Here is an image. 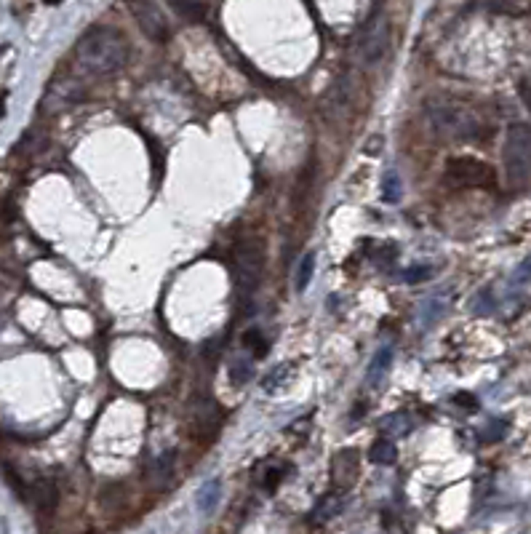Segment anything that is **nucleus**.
Here are the masks:
<instances>
[{
  "label": "nucleus",
  "mask_w": 531,
  "mask_h": 534,
  "mask_svg": "<svg viewBox=\"0 0 531 534\" xmlns=\"http://www.w3.org/2000/svg\"><path fill=\"white\" fill-rule=\"evenodd\" d=\"M265 259H267V249L262 238H241L238 246L233 251V262H235V283L243 294L256 291L262 273H265Z\"/></svg>",
  "instance_id": "obj_4"
},
{
  "label": "nucleus",
  "mask_w": 531,
  "mask_h": 534,
  "mask_svg": "<svg viewBox=\"0 0 531 534\" xmlns=\"http://www.w3.org/2000/svg\"><path fill=\"white\" fill-rule=\"evenodd\" d=\"M400 192H403L400 177L395 174V171H388V174L382 177V195H385V200H388V203H398Z\"/></svg>",
  "instance_id": "obj_18"
},
{
  "label": "nucleus",
  "mask_w": 531,
  "mask_h": 534,
  "mask_svg": "<svg viewBox=\"0 0 531 534\" xmlns=\"http://www.w3.org/2000/svg\"><path fill=\"white\" fill-rule=\"evenodd\" d=\"M379 427L390 435H406V433H411V417L406 412L388 414V417L379 420Z\"/></svg>",
  "instance_id": "obj_16"
},
{
  "label": "nucleus",
  "mask_w": 531,
  "mask_h": 534,
  "mask_svg": "<svg viewBox=\"0 0 531 534\" xmlns=\"http://www.w3.org/2000/svg\"><path fill=\"white\" fill-rule=\"evenodd\" d=\"M382 150H385V136H382V134H371V136L366 139L363 153L368 158H376V156H382Z\"/></svg>",
  "instance_id": "obj_22"
},
{
  "label": "nucleus",
  "mask_w": 531,
  "mask_h": 534,
  "mask_svg": "<svg viewBox=\"0 0 531 534\" xmlns=\"http://www.w3.org/2000/svg\"><path fill=\"white\" fill-rule=\"evenodd\" d=\"M430 276H432V267H427V265L403 270V280H406V283H422V280H427Z\"/></svg>",
  "instance_id": "obj_21"
},
{
  "label": "nucleus",
  "mask_w": 531,
  "mask_h": 534,
  "mask_svg": "<svg viewBox=\"0 0 531 534\" xmlns=\"http://www.w3.org/2000/svg\"><path fill=\"white\" fill-rule=\"evenodd\" d=\"M166 3L182 16V19H187V22H192V24H200L209 16V9H206L203 0H166Z\"/></svg>",
  "instance_id": "obj_12"
},
{
  "label": "nucleus",
  "mask_w": 531,
  "mask_h": 534,
  "mask_svg": "<svg viewBox=\"0 0 531 534\" xmlns=\"http://www.w3.org/2000/svg\"><path fill=\"white\" fill-rule=\"evenodd\" d=\"M45 3H48V6H56V3H62V0H45Z\"/></svg>",
  "instance_id": "obj_28"
},
{
  "label": "nucleus",
  "mask_w": 531,
  "mask_h": 534,
  "mask_svg": "<svg viewBox=\"0 0 531 534\" xmlns=\"http://www.w3.org/2000/svg\"><path fill=\"white\" fill-rule=\"evenodd\" d=\"M128 62V40L115 27H91L75 45V65L80 72L107 78Z\"/></svg>",
  "instance_id": "obj_1"
},
{
  "label": "nucleus",
  "mask_w": 531,
  "mask_h": 534,
  "mask_svg": "<svg viewBox=\"0 0 531 534\" xmlns=\"http://www.w3.org/2000/svg\"><path fill=\"white\" fill-rule=\"evenodd\" d=\"M425 115L435 131L454 142H478L488 134V126L481 118V112L473 110L467 102L446 97V94L425 99Z\"/></svg>",
  "instance_id": "obj_2"
},
{
  "label": "nucleus",
  "mask_w": 531,
  "mask_h": 534,
  "mask_svg": "<svg viewBox=\"0 0 531 534\" xmlns=\"http://www.w3.org/2000/svg\"><path fill=\"white\" fill-rule=\"evenodd\" d=\"M358 467H361V462H358V452L355 449H342L339 454L334 457L332 479L336 484V489L347 491L353 486L355 481H358Z\"/></svg>",
  "instance_id": "obj_8"
},
{
  "label": "nucleus",
  "mask_w": 531,
  "mask_h": 534,
  "mask_svg": "<svg viewBox=\"0 0 531 534\" xmlns=\"http://www.w3.org/2000/svg\"><path fill=\"white\" fill-rule=\"evenodd\" d=\"M128 11L136 19L139 30L153 43H166L171 38V24H168L166 13L160 11L158 3H153V0H128Z\"/></svg>",
  "instance_id": "obj_7"
},
{
  "label": "nucleus",
  "mask_w": 531,
  "mask_h": 534,
  "mask_svg": "<svg viewBox=\"0 0 531 534\" xmlns=\"http://www.w3.org/2000/svg\"><path fill=\"white\" fill-rule=\"evenodd\" d=\"M56 500H59V494H56L54 481H48V479L35 481V486H33V505L38 508V511H40V513H51L56 508Z\"/></svg>",
  "instance_id": "obj_11"
},
{
  "label": "nucleus",
  "mask_w": 531,
  "mask_h": 534,
  "mask_svg": "<svg viewBox=\"0 0 531 534\" xmlns=\"http://www.w3.org/2000/svg\"><path fill=\"white\" fill-rule=\"evenodd\" d=\"M251 374H254V366H251V361H235L233 366H230V379H233V385H246L248 379H251Z\"/></svg>",
  "instance_id": "obj_20"
},
{
  "label": "nucleus",
  "mask_w": 531,
  "mask_h": 534,
  "mask_svg": "<svg viewBox=\"0 0 531 534\" xmlns=\"http://www.w3.org/2000/svg\"><path fill=\"white\" fill-rule=\"evenodd\" d=\"M243 342H246L248 347H254V356H256V358H262V356L267 353V347H265L267 342L262 339V337H259V332H246V334H243Z\"/></svg>",
  "instance_id": "obj_23"
},
{
  "label": "nucleus",
  "mask_w": 531,
  "mask_h": 534,
  "mask_svg": "<svg viewBox=\"0 0 531 534\" xmlns=\"http://www.w3.org/2000/svg\"><path fill=\"white\" fill-rule=\"evenodd\" d=\"M393 256H395V246L388 244V246H382V249H376V251H374V262H379V265H388Z\"/></svg>",
  "instance_id": "obj_24"
},
{
  "label": "nucleus",
  "mask_w": 531,
  "mask_h": 534,
  "mask_svg": "<svg viewBox=\"0 0 531 534\" xmlns=\"http://www.w3.org/2000/svg\"><path fill=\"white\" fill-rule=\"evenodd\" d=\"M390 364H393V347L385 345L376 350L374 361H371V369H368V382L374 385V382H379V379L385 377L390 371Z\"/></svg>",
  "instance_id": "obj_15"
},
{
  "label": "nucleus",
  "mask_w": 531,
  "mask_h": 534,
  "mask_svg": "<svg viewBox=\"0 0 531 534\" xmlns=\"http://www.w3.org/2000/svg\"><path fill=\"white\" fill-rule=\"evenodd\" d=\"M344 505H347V494H344L342 489L336 491H329V494H323L321 500H318V505H315V521H334L336 516H342L344 513Z\"/></svg>",
  "instance_id": "obj_10"
},
{
  "label": "nucleus",
  "mask_w": 531,
  "mask_h": 534,
  "mask_svg": "<svg viewBox=\"0 0 531 534\" xmlns=\"http://www.w3.org/2000/svg\"><path fill=\"white\" fill-rule=\"evenodd\" d=\"M520 94H523V99L531 104V89H529V86H520Z\"/></svg>",
  "instance_id": "obj_26"
},
{
  "label": "nucleus",
  "mask_w": 531,
  "mask_h": 534,
  "mask_svg": "<svg viewBox=\"0 0 531 534\" xmlns=\"http://www.w3.org/2000/svg\"><path fill=\"white\" fill-rule=\"evenodd\" d=\"M353 91H355V86L350 75H339V78L334 80L332 91H329V97H326L334 115H344V112L353 107Z\"/></svg>",
  "instance_id": "obj_9"
},
{
  "label": "nucleus",
  "mask_w": 531,
  "mask_h": 534,
  "mask_svg": "<svg viewBox=\"0 0 531 534\" xmlns=\"http://www.w3.org/2000/svg\"><path fill=\"white\" fill-rule=\"evenodd\" d=\"M312 273H315V254L312 251H307V254L302 256V262H299V270H297V291H305L307 286H310V280H312Z\"/></svg>",
  "instance_id": "obj_17"
},
{
  "label": "nucleus",
  "mask_w": 531,
  "mask_h": 534,
  "mask_svg": "<svg viewBox=\"0 0 531 534\" xmlns=\"http://www.w3.org/2000/svg\"><path fill=\"white\" fill-rule=\"evenodd\" d=\"M6 115V94H0V118Z\"/></svg>",
  "instance_id": "obj_27"
},
{
  "label": "nucleus",
  "mask_w": 531,
  "mask_h": 534,
  "mask_svg": "<svg viewBox=\"0 0 531 534\" xmlns=\"http://www.w3.org/2000/svg\"><path fill=\"white\" fill-rule=\"evenodd\" d=\"M288 377H291V364H280V366H275L270 374H267L265 382H262V388H265L267 393H275Z\"/></svg>",
  "instance_id": "obj_19"
},
{
  "label": "nucleus",
  "mask_w": 531,
  "mask_h": 534,
  "mask_svg": "<svg viewBox=\"0 0 531 534\" xmlns=\"http://www.w3.org/2000/svg\"><path fill=\"white\" fill-rule=\"evenodd\" d=\"M390 40H393V27L385 11H376L368 22L363 24V30L355 40V56L363 67H376L390 51Z\"/></svg>",
  "instance_id": "obj_5"
},
{
  "label": "nucleus",
  "mask_w": 531,
  "mask_h": 534,
  "mask_svg": "<svg viewBox=\"0 0 531 534\" xmlns=\"http://www.w3.org/2000/svg\"><path fill=\"white\" fill-rule=\"evenodd\" d=\"M454 403H459V406H467V412H476L478 409V400L470 396V393H456L454 396Z\"/></svg>",
  "instance_id": "obj_25"
},
{
  "label": "nucleus",
  "mask_w": 531,
  "mask_h": 534,
  "mask_svg": "<svg viewBox=\"0 0 531 534\" xmlns=\"http://www.w3.org/2000/svg\"><path fill=\"white\" fill-rule=\"evenodd\" d=\"M219 500H221V481L219 479L206 481V484L198 489V497H195V502H198V511L206 513V516L217 511Z\"/></svg>",
  "instance_id": "obj_13"
},
{
  "label": "nucleus",
  "mask_w": 531,
  "mask_h": 534,
  "mask_svg": "<svg viewBox=\"0 0 531 534\" xmlns=\"http://www.w3.org/2000/svg\"><path fill=\"white\" fill-rule=\"evenodd\" d=\"M505 174L513 187H520L531 179V126L529 123H513L505 134Z\"/></svg>",
  "instance_id": "obj_3"
},
{
  "label": "nucleus",
  "mask_w": 531,
  "mask_h": 534,
  "mask_svg": "<svg viewBox=\"0 0 531 534\" xmlns=\"http://www.w3.org/2000/svg\"><path fill=\"white\" fill-rule=\"evenodd\" d=\"M446 179L454 187H494L497 174L494 168L478 158H449Z\"/></svg>",
  "instance_id": "obj_6"
},
{
  "label": "nucleus",
  "mask_w": 531,
  "mask_h": 534,
  "mask_svg": "<svg viewBox=\"0 0 531 534\" xmlns=\"http://www.w3.org/2000/svg\"><path fill=\"white\" fill-rule=\"evenodd\" d=\"M368 459H371L374 465H393V462L398 459V449H395V444L388 441V438H379V441L371 444Z\"/></svg>",
  "instance_id": "obj_14"
}]
</instances>
